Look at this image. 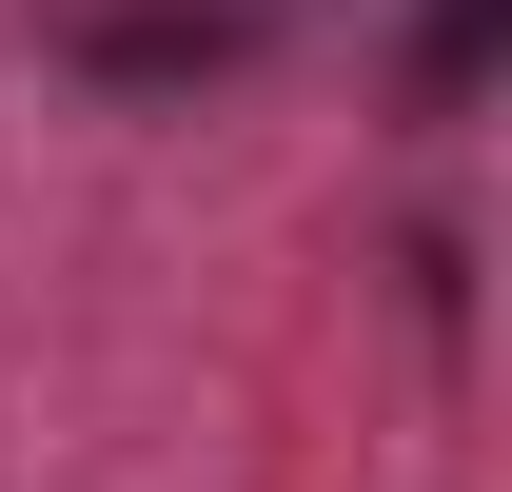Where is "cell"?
<instances>
[{"mask_svg":"<svg viewBox=\"0 0 512 492\" xmlns=\"http://www.w3.org/2000/svg\"><path fill=\"white\" fill-rule=\"evenodd\" d=\"M40 40H60V79H99V99H197V79H237L256 40H276V0H60Z\"/></svg>","mask_w":512,"mask_h":492,"instance_id":"1","label":"cell"},{"mask_svg":"<svg viewBox=\"0 0 512 492\" xmlns=\"http://www.w3.org/2000/svg\"><path fill=\"white\" fill-rule=\"evenodd\" d=\"M493 79V0H414V119H473Z\"/></svg>","mask_w":512,"mask_h":492,"instance_id":"2","label":"cell"}]
</instances>
